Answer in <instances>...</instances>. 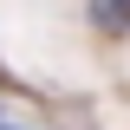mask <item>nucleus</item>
<instances>
[{"label": "nucleus", "instance_id": "nucleus-1", "mask_svg": "<svg viewBox=\"0 0 130 130\" xmlns=\"http://www.w3.org/2000/svg\"><path fill=\"white\" fill-rule=\"evenodd\" d=\"M91 26L98 32H130V0H91Z\"/></svg>", "mask_w": 130, "mask_h": 130}]
</instances>
